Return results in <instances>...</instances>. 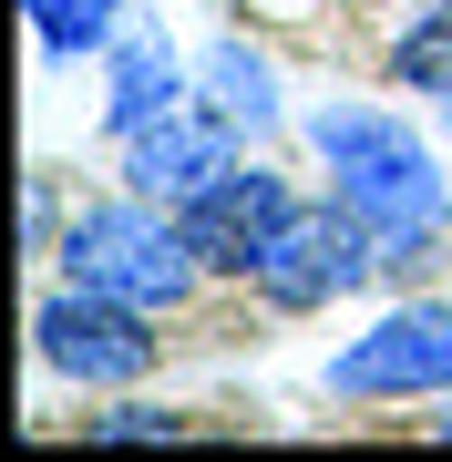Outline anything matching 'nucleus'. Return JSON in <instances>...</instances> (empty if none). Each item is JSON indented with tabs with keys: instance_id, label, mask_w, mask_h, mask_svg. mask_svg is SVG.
<instances>
[{
	"instance_id": "1",
	"label": "nucleus",
	"mask_w": 452,
	"mask_h": 462,
	"mask_svg": "<svg viewBox=\"0 0 452 462\" xmlns=\"http://www.w3.org/2000/svg\"><path fill=\"white\" fill-rule=\"evenodd\" d=\"M309 144L329 154L339 206H350L370 236H381V257L442 247L452 185H442V154L421 144V134H411L401 114H360V103H339V114H318V124H309Z\"/></svg>"
},
{
	"instance_id": "2",
	"label": "nucleus",
	"mask_w": 452,
	"mask_h": 462,
	"mask_svg": "<svg viewBox=\"0 0 452 462\" xmlns=\"http://www.w3.org/2000/svg\"><path fill=\"white\" fill-rule=\"evenodd\" d=\"M62 267H72V288H103V298H124V309H175V298L206 278L196 247H185V216H154V196L72 216Z\"/></svg>"
},
{
	"instance_id": "3",
	"label": "nucleus",
	"mask_w": 452,
	"mask_h": 462,
	"mask_svg": "<svg viewBox=\"0 0 452 462\" xmlns=\"http://www.w3.org/2000/svg\"><path fill=\"white\" fill-rule=\"evenodd\" d=\"M370 267H381V236L329 196V206H288V226L268 236V257H257V288H268L278 309H329V298H350Z\"/></svg>"
},
{
	"instance_id": "4",
	"label": "nucleus",
	"mask_w": 452,
	"mask_h": 462,
	"mask_svg": "<svg viewBox=\"0 0 452 462\" xmlns=\"http://www.w3.org/2000/svg\"><path fill=\"white\" fill-rule=\"evenodd\" d=\"M144 319H154V309H124V298H103V288H72V298H42L32 349H42V370H62V380L124 391V380H144V370H154Z\"/></svg>"
},
{
	"instance_id": "5",
	"label": "nucleus",
	"mask_w": 452,
	"mask_h": 462,
	"mask_svg": "<svg viewBox=\"0 0 452 462\" xmlns=\"http://www.w3.org/2000/svg\"><path fill=\"white\" fill-rule=\"evenodd\" d=\"M329 391H350V401L452 391V309H391L360 349H339V360H329Z\"/></svg>"
},
{
	"instance_id": "6",
	"label": "nucleus",
	"mask_w": 452,
	"mask_h": 462,
	"mask_svg": "<svg viewBox=\"0 0 452 462\" xmlns=\"http://www.w3.org/2000/svg\"><path fill=\"white\" fill-rule=\"evenodd\" d=\"M185 247L196 267H217V278H257V257H268V236L288 226V185L257 175V165H226L206 196H185Z\"/></svg>"
},
{
	"instance_id": "7",
	"label": "nucleus",
	"mask_w": 452,
	"mask_h": 462,
	"mask_svg": "<svg viewBox=\"0 0 452 462\" xmlns=\"http://www.w3.org/2000/svg\"><path fill=\"white\" fill-rule=\"evenodd\" d=\"M226 165H236V124L226 114H165V124L124 134V175H134V196H154V206L206 196Z\"/></svg>"
},
{
	"instance_id": "8",
	"label": "nucleus",
	"mask_w": 452,
	"mask_h": 462,
	"mask_svg": "<svg viewBox=\"0 0 452 462\" xmlns=\"http://www.w3.org/2000/svg\"><path fill=\"white\" fill-rule=\"evenodd\" d=\"M175 114V51L165 42H114V103H103V124L114 134H144V124H165Z\"/></svg>"
},
{
	"instance_id": "9",
	"label": "nucleus",
	"mask_w": 452,
	"mask_h": 462,
	"mask_svg": "<svg viewBox=\"0 0 452 462\" xmlns=\"http://www.w3.org/2000/svg\"><path fill=\"white\" fill-rule=\"evenodd\" d=\"M196 83H206V114H226V124H278V72L257 62L247 42H217L196 62Z\"/></svg>"
},
{
	"instance_id": "10",
	"label": "nucleus",
	"mask_w": 452,
	"mask_h": 462,
	"mask_svg": "<svg viewBox=\"0 0 452 462\" xmlns=\"http://www.w3.org/2000/svg\"><path fill=\"white\" fill-rule=\"evenodd\" d=\"M21 11H32L42 51H114L124 32V0H21Z\"/></svg>"
},
{
	"instance_id": "11",
	"label": "nucleus",
	"mask_w": 452,
	"mask_h": 462,
	"mask_svg": "<svg viewBox=\"0 0 452 462\" xmlns=\"http://www.w3.org/2000/svg\"><path fill=\"white\" fill-rule=\"evenodd\" d=\"M391 83H401V93H442V103H452V0L391 42Z\"/></svg>"
},
{
	"instance_id": "12",
	"label": "nucleus",
	"mask_w": 452,
	"mask_h": 462,
	"mask_svg": "<svg viewBox=\"0 0 452 462\" xmlns=\"http://www.w3.org/2000/svg\"><path fill=\"white\" fill-rule=\"evenodd\" d=\"M175 431H185L175 411H103V421H93V442H175Z\"/></svg>"
},
{
	"instance_id": "13",
	"label": "nucleus",
	"mask_w": 452,
	"mask_h": 462,
	"mask_svg": "<svg viewBox=\"0 0 452 462\" xmlns=\"http://www.w3.org/2000/svg\"><path fill=\"white\" fill-rule=\"evenodd\" d=\"M432 431H442V442H452V411H442V421H432Z\"/></svg>"
}]
</instances>
